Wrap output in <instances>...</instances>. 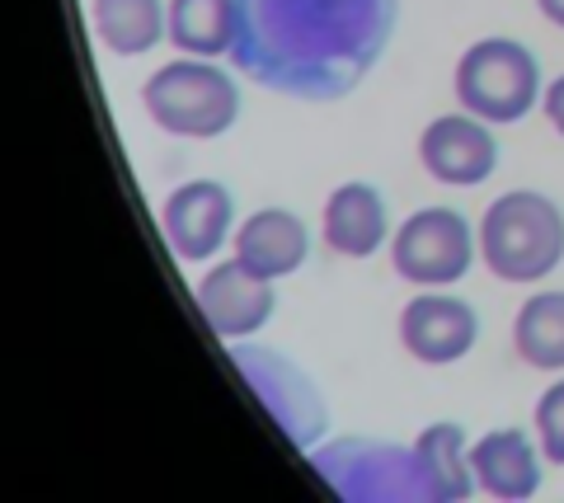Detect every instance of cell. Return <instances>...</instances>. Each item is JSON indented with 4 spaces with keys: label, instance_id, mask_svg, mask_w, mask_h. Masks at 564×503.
<instances>
[{
    "label": "cell",
    "instance_id": "5",
    "mask_svg": "<svg viewBox=\"0 0 564 503\" xmlns=\"http://www.w3.org/2000/svg\"><path fill=\"white\" fill-rule=\"evenodd\" d=\"M480 250V236L452 207H423L391 240V264L414 287H447L466 277Z\"/></svg>",
    "mask_w": 564,
    "mask_h": 503
},
{
    "label": "cell",
    "instance_id": "17",
    "mask_svg": "<svg viewBox=\"0 0 564 503\" xmlns=\"http://www.w3.org/2000/svg\"><path fill=\"white\" fill-rule=\"evenodd\" d=\"M536 442H541V457L551 466H564V381L541 391L536 401Z\"/></svg>",
    "mask_w": 564,
    "mask_h": 503
},
{
    "label": "cell",
    "instance_id": "7",
    "mask_svg": "<svg viewBox=\"0 0 564 503\" xmlns=\"http://www.w3.org/2000/svg\"><path fill=\"white\" fill-rule=\"evenodd\" d=\"M475 339H480V320L470 302L447 292H423L400 310V343L423 368H452L475 349Z\"/></svg>",
    "mask_w": 564,
    "mask_h": 503
},
{
    "label": "cell",
    "instance_id": "4",
    "mask_svg": "<svg viewBox=\"0 0 564 503\" xmlns=\"http://www.w3.org/2000/svg\"><path fill=\"white\" fill-rule=\"evenodd\" d=\"M456 103L489 128H508L541 103V66L518 39H480L462 52L452 76Z\"/></svg>",
    "mask_w": 564,
    "mask_h": 503
},
{
    "label": "cell",
    "instance_id": "10",
    "mask_svg": "<svg viewBox=\"0 0 564 503\" xmlns=\"http://www.w3.org/2000/svg\"><path fill=\"white\" fill-rule=\"evenodd\" d=\"M541 447L522 428H494L470 447V471L485 494L518 503L541 490Z\"/></svg>",
    "mask_w": 564,
    "mask_h": 503
},
{
    "label": "cell",
    "instance_id": "18",
    "mask_svg": "<svg viewBox=\"0 0 564 503\" xmlns=\"http://www.w3.org/2000/svg\"><path fill=\"white\" fill-rule=\"evenodd\" d=\"M541 109H545V118H551V128L564 136V76H555L551 85H545V95H541Z\"/></svg>",
    "mask_w": 564,
    "mask_h": 503
},
{
    "label": "cell",
    "instance_id": "2",
    "mask_svg": "<svg viewBox=\"0 0 564 503\" xmlns=\"http://www.w3.org/2000/svg\"><path fill=\"white\" fill-rule=\"evenodd\" d=\"M480 259L499 283H541L564 264V212L532 188L494 198L480 221Z\"/></svg>",
    "mask_w": 564,
    "mask_h": 503
},
{
    "label": "cell",
    "instance_id": "1",
    "mask_svg": "<svg viewBox=\"0 0 564 503\" xmlns=\"http://www.w3.org/2000/svg\"><path fill=\"white\" fill-rule=\"evenodd\" d=\"M236 57L282 95L339 99L381 57L395 0H236Z\"/></svg>",
    "mask_w": 564,
    "mask_h": 503
},
{
    "label": "cell",
    "instance_id": "13",
    "mask_svg": "<svg viewBox=\"0 0 564 503\" xmlns=\"http://www.w3.org/2000/svg\"><path fill=\"white\" fill-rule=\"evenodd\" d=\"M414 457H419V480L433 503L466 499L475 490L470 447H466L462 424H429L414 438Z\"/></svg>",
    "mask_w": 564,
    "mask_h": 503
},
{
    "label": "cell",
    "instance_id": "16",
    "mask_svg": "<svg viewBox=\"0 0 564 503\" xmlns=\"http://www.w3.org/2000/svg\"><path fill=\"white\" fill-rule=\"evenodd\" d=\"M513 349L527 368L564 372V292H536L518 306Z\"/></svg>",
    "mask_w": 564,
    "mask_h": 503
},
{
    "label": "cell",
    "instance_id": "6",
    "mask_svg": "<svg viewBox=\"0 0 564 503\" xmlns=\"http://www.w3.org/2000/svg\"><path fill=\"white\" fill-rule=\"evenodd\" d=\"M419 161L437 184L475 188L499 170V142L475 113H443L419 136Z\"/></svg>",
    "mask_w": 564,
    "mask_h": 503
},
{
    "label": "cell",
    "instance_id": "9",
    "mask_svg": "<svg viewBox=\"0 0 564 503\" xmlns=\"http://www.w3.org/2000/svg\"><path fill=\"white\" fill-rule=\"evenodd\" d=\"M198 310L221 339H245L273 320L278 292L269 277L245 269L240 259H226V264H217L198 283Z\"/></svg>",
    "mask_w": 564,
    "mask_h": 503
},
{
    "label": "cell",
    "instance_id": "12",
    "mask_svg": "<svg viewBox=\"0 0 564 503\" xmlns=\"http://www.w3.org/2000/svg\"><path fill=\"white\" fill-rule=\"evenodd\" d=\"M386 198L372 184H339L325 203V245L344 259H367L377 254V245L386 240Z\"/></svg>",
    "mask_w": 564,
    "mask_h": 503
},
{
    "label": "cell",
    "instance_id": "8",
    "mask_svg": "<svg viewBox=\"0 0 564 503\" xmlns=\"http://www.w3.org/2000/svg\"><path fill=\"white\" fill-rule=\"evenodd\" d=\"M231 221H236V198H231V188L217 179L180 184L165 198V212H161L170 250L180 254L184 264H198V259L217 254L226 231H231Z\"/></svg>",
    "mask_w": 564,
    "mask_h": 503
},
{
    "label": "cell",
    "instance_id": "15",
    "mask_svg": "<svg viewBox=\"0 0 564 503\" xmlns=\"http://www.w3.org/2000/svg\"><path fill=\"white\" fill-rule=\"evenodd\" d=\"M240 6L236 0H170V43L188 57L236 52Z\"/></svg>",
    "mask_w": 564,
    "mask_h": 503
},
{
    "label": "cell",
    "instance_id": "3",
    "mask_svg": "<svg viewBox=\"0 0 564 503\" xmlns=\"http://www.w3.org/2000/svg\"><path fill=\"white\" fill-rule=\"evenodd\" d=\"M141 103H147L151 123L161 132L188 136V142H212V136L236 128L240 85L212 57H184V62H165L141 85Z\"/></svg>",
    "mask_w": 564,
    "mask_h": 503
},
{
    "label": "cell",
    "instance_id": "14",
    "mask_svg": "<svg viewBox=\"0 0 564 503\" xmlns=\"http://www.w3.org/2000/svg\"><path fill=\"white\" fill-rule=\"evenodd\" d=\"M95 33L113 57H141L170 33L165 0H90Z\"/></svg>",
    "mask_w": 564,
    "mask_h": 503
},
{
    "label": "cell",
    "instance_id": "11",
    "mask_svg": "<svg viewBox=\"0 0 564 503\" xmlns=\"http://www.w3.org/2000/svg\"><path fill=\"white\" fill-rule=\"evenodd\" d=\"M306 254H311V231L288 207H259L236 231V259L245 269H254L259 277H269V283L296 273L306 264Z\"/></svg>",
    "mask_w": 564,
    "mask_h": 503
},
{
    "label": "cell",
    "instance_id": "19",
    "mask_svg": "<svg viewBox=\"0 0 564 503\" xmlns=\"http://www.w3.org/2000/svg\"><path fill=\"white\" fill-rule=\"evenodd\" d=\"M536 6H541V14H545V20L564 29V0H536Z\"/></svg>",
    "mask_w": 564,
    "mask_h": 503
}]
</instances>
